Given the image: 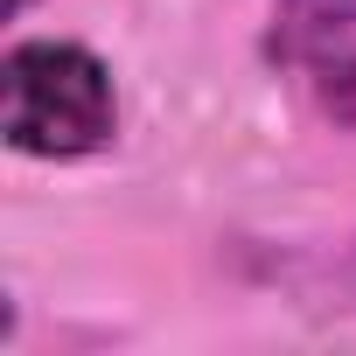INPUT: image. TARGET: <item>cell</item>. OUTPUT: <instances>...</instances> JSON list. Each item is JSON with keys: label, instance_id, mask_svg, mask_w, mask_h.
<instances>
[{"label": "cell", "instance_id": "obj_1", "mask_svg": "<svg viewBox=\"0 0 356 356\" xmlns=\"http://www.w3.org/2000/svg\"><path fill=\"white\" fill-rule=\"evenodd\" d=\"M0 133L29 161H84L105 154L119 133V91L112 70L84 42H15L0 63Z\"/></svg>", "mask_w": 356, "mask_h": 356}, {"label": "cell", "instance_id": "obj_2", "mask_svg": "<svg viewBox=\"0 0 356 356\" xmlns=\"http://www.w3.org/2000/svg\"><path fill=\"white\" fill-rule=\"evenodd\" d=\"M342 49H356V0H273V29H266L273 63L321 70Z\"/></svg>", "mask_w": 356, "mask_h": 356}, {"label": "cell", "instance_id": "obj_3", "mask_svg": "<svg viewBox=\"0 0 356 356\" xmlns=\"http://www.w3.org/2000/svg\"><path fill=\"white\" fill-rule=\"evenodd\" d=\"M307 77H314L321 112H328V119H342V126H356V49L328 56V63H321V70H307Z\"/></svg>", "mask_w": 356, "mask_h": 356}]
</instances>
